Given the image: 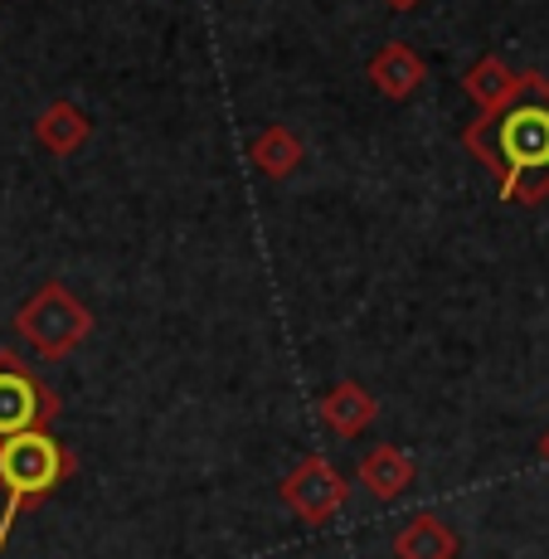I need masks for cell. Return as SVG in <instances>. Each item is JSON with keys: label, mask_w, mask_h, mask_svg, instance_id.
Instances as JSON below:
<instances>
[{"label": "cell", "mask_w": 549, "mask_h": 559, "mask_svg": "<svg viewBox=\"0 0 549 559\" xmlns=\"http://www.w3.org/2000/svg\"><path fill=\"white\" fill-rule=\"evenodd\" d=\"M15 331L39 360H63L93 336V311L63 283H39V293L15 311Z\"/></svg>", "instance_id": "3957f363"}, {"label": "cell", "mask_w": 549, "mask_h": 559, "mask_svg": "<svg viewBox=\"0 0 549 559\" xmlns=\"http://www.w3.org/2000/svg\"><path fill=\"white\" fill-rule=\"evenodd\" d=\"M540 457L549 462V428H545V438H540Z\"/></svg>", "instance_id": "5bb4252c"}, {"label": "cell", "mask_w": 549, "mask_h": 559, "mask_svg": "<svg viewBox=\"0 0 549 559\" xmlns=\"http://www.w3.org/2000/svg\"><path fill=\"white\" fill-rule=\"evenodd\" d=\"M88 136H93L88 112H83L79 103H69V98H53L45 112L35 117V142L45 146L49 156H73V152H83V146H88Z\"/></svg>", "instance_id": "9c48e42d"}, {"label": "cell", "mask_w": 549, "mask_h": 559, "mask_svg": "<svg viewBox=\"0 0 549 559\" xmlns=\"http://www.w3.org/2000/svg\"><path fill=\"white\" fill-rule=\"evenodd\" d=\"M355 477H360V487L370 491L374 501H399L404 491L418 481V467H414V457H408L404 448H394V443H374L370 453L360 457Z\"/></svg>", "instance_id": "52a82bcc"}, {"label": "cell", "mask_w": 549, "mask_h": 559, "mask_svg": "<svg viewBox=\"0 0 549 559\" xmlns=\"http://www.w3.org/2000/svg\"><path fill=\"white\" fill-rule=\"evenodd\" d=\"M79 457L63 438H53L49 428H29L15 433L10 443H0V491H5V507H0V550H5L15 521L25 515V507L53 497L63 481L73 477Z\"/></svg>", "instance_id": "7a4b0ae2"}, {"label": "cell", "mask_w": 549, "mask_h": 559, "mask_svg": "<svg viewBox=\"0 0 549 559\" xmlns=\"http://www.w3.org/2000/svg\"><path fill=\"white\" fill-rule=\"evenodd\" d=\"M277 497H283V507L293 511L301 525H326V521H336L341 515V507H346L350 481L341 477V472L331 467L321 453H311L283 477Z\"/></svg>", "instance_id": "5b68a950"}, {"label": "cell", "mask_w": 549, "mask_h": 559, "mask_svg": "<svg viewBox=\"0 0 549 559\" xmlns=\"http://www.w3.org/2000/svg\"><path fill=\"white\" fill-rule=\"evenodd\" d=\"M301 156H307V146H301V136L293 132V127H283V122L263 127V132L253 136V146H249V160L258 166V176H263V180L297 176Z\"/></svg>", "instance_id": "8fae6325"}, {"label": "cell", "mask_w": 549, "mask_h": 559, "mask_svg": "<svg viewBox=\"0 0 549 559\" xmlns=\"http://www.w3.org/2000/svg\"><path fill=\"white\" fill-rule=\"evenodd\" d=\"M384 5H390V10H414L418 0H384Z\"/></svg>", "instance_id": "4fadbf2b"}, {"label": "cell", "mask_w": 549, "mask_h": 559, "mask_svg": "<svg viewBox=\"0 0 549 559\" xmlns=\"http://www.w3.org/2000/svg\"><path fill=\"white\" fill-rule=\"evenodd\" d=\"M365 73H370V88L380 93V98L408 103L418 88H423L428 63H423V53L408 45V39H390V45L374 49V59H370V69Z\"/></svg>", "instance_id": "8992f818"}, {"label": "cell", "mask_w": 549, "mask_h": 559, "mask_svg": "<svg viewBox=\"0 0 549 559\" xmlns=\"http://www.w3.org/2000/svg\"><path fill=\"white\" fill-rule=\"evenodd\" d=\"M394 555L399 559H457L462 540L443 515H414L399 535H394Z\"/></svg>", "instance_id": "30bf717a"}, {"label": "cell", "mask_w": 549, "mask_h": 559, "mask_svg": "<svg viewBox=\"0 0 549 559\" xmlns=\"http://www.w3.org/2000/svg\"><path fill=\"white\" fill-rule=\"evenodd\" d=\"M321 418H326V428L336 438H360L365 428L380 418V400H374L365 384H355V380H341V384H331L326 394H321Z\"/></svg>", "instance_id": "ba28073f"}, {"label": "cell", "mask_w": 549, "mask_h": 559, "mask_svg": "<svg viewBox=\"0 0 549 559\" xmlns=\"http://www.w3.org/2000/svg\"><path fill=\"white\" fill-rule=\"evenodd\" d=\"M515 79H521V73L505 69V59H497V53H481V59L462 73V93L477 103V112H491L497 103H505V93L515 88Z\"/></svg>", "instance_id": "7c38bea8"}, {"label": "cell", "mask_w": 549, "mask_h": 559, "mask_svg": "<svg viewBox=\"0 0 549 559\" xmlns=\"http://www.w3.org/2000/svg\"><path fill=\"white\" fill-rule=\"evenodd\" d=\"M462 146L487 166L497 180V195L505 204H535L549 200V79L540 69L521 73L491 112H477L462 127Z\"/></svg>", "instance_id": "6da1fadb"}, {"label": "cell", "mask_w": 549, "mask_h": 559, "mask_svg": "<svg viewBox=\"0 0 549 559\" xmlns=\"http://www.w3.org/2000/svg\"><path fill=\"white\" fill-rule=\"evenodd\" d=\"M59 418V394L29 370L15 350H0V443Z\"/></svg>", "instance_id": "277c9868"}]
</instances>
